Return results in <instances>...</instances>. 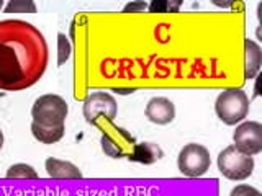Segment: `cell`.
Wrapping results in <instances>:
<instances>
[{
    "instance_id": "6da1fadb",
    "label": "cell",
    "mask_w": 262,
    "mask_h": 196,
    "mask_svg": "<svg viewBox=\"0 0 262 196\" xmlns=\"http://www.w3.org/2000/svg\"><path fill=\"white\" fill-rule=\"evenodd\" d=\"M49 61L45 35L23 20L0 21V90L18 92L38 84Z\"/></svg>"
},
{
    "instance_id": "8fae6325",
    "label": "cell",
    "mask_w": 262,
    "mask_h": 196,
    "mask_svg": "<svg viewBox=\"0 0 262 196\" xmlns=\"http://www.w3.org/2000/svg\"><path fill=\"white\" fill-rule=\"evenodd\" d=\"M244 53H246V69L244 79L252 80L257 77L262 65V49L254 39H244Z\"/></svg>"
},
{
    "instance_id": "5bb4252c",
    "label": "cell",
    "mask_w": 262,
    "mask_h": 196,
    "mask_svg": "<svg viewBox=\"0 0 262 196\" xmlns=\"http://www.w3.org/2000/svg\"><path fill=\"white\" fill-rule=\"evenodd\" d=\"M7 178H21V180H36L38 174L28 163H15L7 170Z\"/></svg>"
},
{
    "instance_id": "2e32d148",
    "label": "cell",
    "mask_w": 262,
    "mask_h": 196,
    "mask_svg": "<svg viewBox=\"0 0 262 196\" xmlns=\"http://www.w3.org/2000/svg\"><path fill=\"white\" fill-rule=\"evenodd\" d=\"M72 53V46L69 43L68 36L64 33H59L57 35V65H62L66 61L71 57Z\"/></svg>"
},
{
    "instance_id": "52a82bcc",
    "label": "cell",
    "mask_w": 262,
    "mask_h": 196,
    "mask_svg": "<svg viewBox=\"0 0 262 196\" xmlns=\"http://www.w3.org/2000/svg\"><path fill=\"white\" fill-rule=\"evenodd\" d=\"M82 113L89 125H95L98 119L113 121L118 114V105L110 93L95 92L84 100Z\"/></svg>"
},
{
    "instance_id": "d6986e66",
    "label": "cell",
    "mask_w": 262,
    "mask_h": 196,
    "mask_svg": "<svg viewBox=\"0 0 262 196\" xmlns=\"http://www.w3.org/2000/svg\"><path fill=\"white\" fill-rule=\"evenodd\" d=\"M147 8V4L146 2H133V4H128L125 7V12H139V10H146Z\"/></svg>"
},
{
    "instance_id": "30bf717a",
    "label": "cell",
    "mask_w": 262,
    "mask_h": 196,
    "mask_svg": "<svg viewBox=\"0 0 262 196\" xmlns=\"http://www.w3.org/2000/svg\"><path fill=\"white\" fill-rule=\"evenodd\" d=\"M45 167H46L48 175L54 180H80L82 178L80 168L68 160L49 157L45 162Z\"/></svg>"
},
{
    "instance_id": "7402d4cb",
    "label": "cell",
    "mask_w": 262,
    "mask_h": 196,
    "mask_svg": "<svg viewBox=\"0 0 262 196\" xmlns=\"http://www.w3.org/2000/svg\"><path fill=\"white\" fill-rule=\"evenodd\" d=\"M4 95H5V93H0V96H4Z\"/></svg>"
},
{
    "instance_id": "3957f363",
    "label": "cell",
    "mask_w": 262,
    "mask_h": 196,
    "mask_svg": "<svg viewBox=\"0 0 262 196\" xmlns=\"http://www.w3.org/2000/svg\"><path fill=\"white\" fill-rule=\"evenodd\" d=\"M69 106L62 96L48 93L36 98L31 106V118L33 122L45 128H59L64 126L68 118Z\"/></svg>"
},
{
    "instance_id": "4fadbf2b",
    "label": "cell",
    "mask_w": 262,
    "mask_h": 196,
    "mask_svg": "<svg viewBox=\"0 0 262 196\" xmlns=\"http://www.w3.org/2000/svg\"><path fill=\"white\" fill-rule=\"evenodd\" d=\"M64 133H66L64 126L45 128V126L36 125V122H31V134L41 144H56L57 141H61L64 137Z\"/></svg>"
},
{
    "instance_id": "ac0fdd59",
    "label": "cell",
    "mask_w": 262,
    "mask_h": 196,
    "mask_svg": "<svg viewBox=\"0 0 262 196\" xmlns=\"http://www.w3.org/2000/svg\"><path fill=\"white\" fill-rule=\"evenodd\" d=\"M229 196H262V193L257 190V188L249 186V185H237L234 186Z\"/></svg>"
},
{
    "instance_id": "ffe728a7",
    "label": "cell",
    "mask_w": 262,
    "mask_h": 196,
    "mask_svg": "<svg viewBox=\"0 0 262 196\" xmlns=\"http://www.w3.org/2000/svg\"><path fill=\"white\" fill-rule=\"evenodd\" d=\"M2 147H4V133H2V129H0V151H2Z\"/></svg>"
},
{
    "instance_id": "ba28073f",
    "label": "cell",
    "mask_w": 262,
    "mask_h": 196,
    "mask_svg": "<svg viewBox=\"0 0 262 196\" xmlns=\"http://www.w3.org/2000/svg\"><path fill=\"white\" fill-rule=\"evenodd\" d=\"M234 147L246 155H257L262 152V125L257 121H244L236 126L233 133Z\"/></svg>"
},
{
    "instance_id": "8992f818",
    "label": "cell",
    "mask_w": 262,
    "mask_h": 196,
    "mask_svg": "<svg viewBox=\"0 0 262 196\" xmlns=\"http://www.w3.org/2000/svg\"><path fill=\"white\" fill-rule=\"evenodd\" d=\"M211 159L210 152L205 145L190 142L184 145L179 152L177 167L180 174L188 178H199L203 177L210 170Z\"/></svg>"
},
{
    "instance_id": "44dd1931",
    "label": "cell",
    "mask_w": 262,
    "mask_h": 196,
    "mask_svg": "<svg viewBox=\"0 0 262 196\" xmlns=\"http://www.w3.org/2000/svg\"><path fill=\"white\" fill-rule=\"evenodd\" d=\"M4 8V0H0V10Z\"/></svg>"
},
{
    "instance_id": "277c9868",
    "label": "cell",
    "mask_w": 262,
    "mask_h": 196,
    "mask_svg": "<svg viewBox=\"0 0 262 196\" xmlns=\"http://www.w3.org/2000/svg\"><path fill=\"white\" fill-rule=\"evenodd\" d=\"M216 116L228 126L239 125L249 113V98L241 88H228L215 102Z\"/></svg>"
},
{
    "instance_id": "9a60e30c",
    "label": "cell",
    "mask_w": 262,
    "mask_h": 196,
    "mask_svg": "<svg viewBox=\"0 0 262 196\" xmlns=\"http://www.w3.org/2000/svg\"><path fill=\"white\" fill-rule=\"evenodd\" d=\"M5 13H36V5L31 0H12L7 4Z\"/></svg>"
},
{
    "instance_id": "e0dca14e",
    "label": "cell",
    "mask_w": 262,
    "mask_h": 196,
    "mask_svg": "<svg viewBox=\"0 0 262 196\" xmlns=\"http://www.w3.org/2000/svg\"><path fill=\"white\" fill-rule=\"evenodd\" d=\"M182 2H170V0H154L151 5H147L151 13H174L177 12Z\"/></svg>"
},
{
    "instance_id": "7c38bea8",
    "label": "cell",
    "mask_w": 262,
    "mask_h": 196,
    "mask_svg": "<svg viewBox=\"0 0 262 196\" xmlns=\"http://www.w3.org/2000/svg\"><path fill=\"white\" fill-rule=\"evenodd\" d=\"M164 157V151L158 144L154 142H141V144H136L135 151L131 152L129 155V160L133 162H139V163H144V165H151V163L158 162Z\"/></svg>"
},
{
    "instance_id": "7a4b0ae2",
    "label": "cell",
    "mask_w": 262,
    "mask_h": 196,
    "mask_svg": "<svg viewBox=\"0 0 262 196\" xmlns=\"http://www.w3.org/2000/svg\"><path fill=\"white\" fill-rule=\"evenodd\" d=\"M94 126H97L102 131L100 144L102 151L112 159H121V157H129L131 152L136 147V139L131 136L126 129L120 126H115L113 121L106 119H98Z\"/></svg>"
},
{
    "instance_id": "9c48e42d",
    "label": "cell",
    "mask_w": 262,
    "mask_h": 196,
    "mask_svg": "<svg viewBox=\"0 0 262 196\" xmlns=\"http://www.w3.org/2000/svg\"><path fill=\"white\" fill-rule=\"evenodd\" d=\"M144 114L154 125L166 126L176 119V105L166 96H154L147 102Z\"/></svg>"
},
{
    "instance_id": "5b68a950",
    "label": "cell",
    "mask_w": 262,
    "mask_h": 196,
    "mask_svg": "<svg viewBox=\"0 0 262 196\" xmlns=\"http://www.w3.org/2000/svg\"><path fill=\"white\" fill-rule=\"evenodd\" d=\"M218 170L220 174L228 180L241 182L252 175L254 172V159L251 155L239 152L234 145H228L218 155Z\"/></svg>"
}]
</instances>
